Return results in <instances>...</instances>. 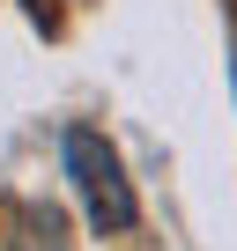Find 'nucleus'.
Wrapping results in <instances>:
<instances>
[{
    "label": "nucleus",
    "mask_w": 237,
    "mask_h": 251,
    "mask_svg": "<svg viewBox=\"0 0 237 251\" xmlns=\"http://www.w3.org/2000/svg\"><path fill=\"white\" fill-rule=\"evenodd\" d=\"M59 155H67V177H74V192H82V207H89V222H96L104 236H118V229L141 222L134 185H126V163H118V148L96 133V126H67Z\"/></svg>",
    "instance_id": "f257e3e1"
}]
</instances>
